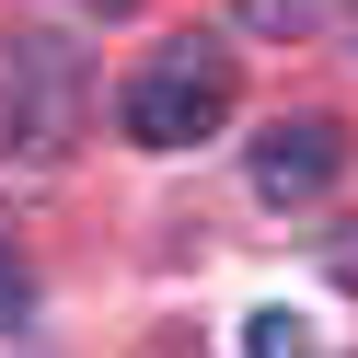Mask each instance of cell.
Instances as JSON below:
<instances>
[{
    "instance_id": "obj_8",
    "label": "cell",
    "mask_w": 358,
    "mask_h": 358,
    "mask_svg": "<svg viewBox=\"0 0 358 358\" xmlns=\"http://www.w3.org/2000/svg\"><path fill=\"white\" fill-rule=\"evenodd\" d=\"M93 12H139V0H93Z\"/></svg>"
},
{
    "instance_id": "obj_2",
    "label": "cell",
    "mask_w": 358,
    "mask_h": 358,
    "mask_svg": "<svg viewBox=\"0 0 358 358\" xmlns=\"http://www.w3.org/2000/svg\"><path fill=\"white\" fill-rule=\"evenodd\" d=\"M93 116V70L70 35H12L0 47V162H58Z\"/></svg>"
},
{
    "instance_id": "obj_5",
    "label": "cell",
    "mask_w": 358,
    "mask_h": 358,
    "mask_svg": "<svg viewBox=\"0 0 358 358\" xmlns=\"http://www.w3.org/2000/svg\"><path fill=\"white\" fill-rule=\"evenodd\" d=\"M243 24H266V35H301V24H324V0H243Z\"/></svg>"
},
{
    "instance_id": "obj_3",
    "label": "cell",
    "mask_w": 358,
    "mask_h": 358,
    "mask_svg": "<svg viewBox=\"0 0 358 358\" xmlns=\"http://www.w3.org/2000/svg\"><path fill=\"white\" fill-rule=\"evenodd\" d=\"M335 173H347V127H335V116H278L255 139V196H278V208L324 196Z\"/></svg>"
},
{
    "instance_id": "obj_4",
    "label": "cell",
    "mask_w": 358,
    "mask_h": 358,
    "mask_svg": "<svg viewBox=\"0 0 358 358\" xmlns=\"http://www.w3.org/2000/svg\"><path fill=\"white\" fill-rule=\"evenodd\" d=\"M243 358H312V324L301 312H255L243 324Z\"/></svg>"
},
{
    "instance_id": "obj_1",
    "label": "cell",
    "mask_w": 358,
    "mask_h": 358,
    "mask_svg": "<svg viewBox=\"0 0 358 358\" xmlns=\"http://www.w3.org/2000/svg\"><path fill=\"white\" fill-rule=\"evenodd\" d=\"M231 93H243V58L220 47V35H173L162 58H139V70H127L116 127H127L139 150H196V139H220V127H231Z\"/></svg>"
},
{
    "instance_id": "obj_7",
    "label": "cell",
    "mask_w": 358,
    "mask_h": 358,
    "mask_svg": "<svg viewBox=\"0 0 358 358\" xmlns=\"http://www.w3.org/2000/svg\"><path fill=\"white\" fill-rule=\"evenodd\" d=\"M335 278H358V231H335Z\"/></svg>"
},
{
    "instance_id": "obj_6",
    "label": "cell",
    "mask_w": 358,
    "mask_h": 358,
    "mask_svg": "<svg viewBox=\"0 0 358 358\" xmlns=\"http://www.w3.org/2000/svg\"><path fill=\"white\" fill-rule=\"evenodd\" d=\"M24 301H35V278H24V255H12V243H0V335L24 324Z\"/></svg>"
}]
</instances>
